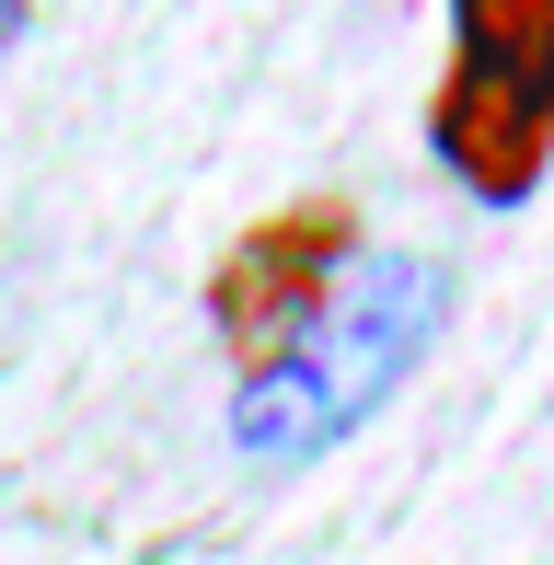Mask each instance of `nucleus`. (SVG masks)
<instances>
[{
	"mask_svg": "<svg viewBox=\"0 0 554 565\" xmlns=\"http://www.w3.org/2000/svg\"><path fill=\"white\" fill-rule=\"evenodd\" d=\"M439 323H450V266L439 254H359L347 289L232 393V439L255 450L266 473L323 461L370 404H393V381L439 347Z\"/></svg>",
	"mask_w": 554,
	"mask_h": 565,
	"instance_id": "1",
	"label": "nucleus"
},
{
	"mask_svg": "<svg viewBox=\"0 0 554 565\" xmlns=\"http://www.w3.org/2000/svg\"><path fill=\"white\" fill-rule=\"evenodd\" d=\"M427 139L473 196H532L554 162V0H450V82Z\"/></svg>",
	"mask_w": 554,
	"mask_h": 565,
	"instance_id": "2",
	"label": "nucleus"
},
{
	"mask_svg": "<svg viewBox=\"0 0 554 565\" xmlns=\"http://www.w3.org/2000/svg\"><path fill=\"white\" fill-rule=\"evenodd\" d=\"M347 266H359V220H347V196H300V209H277L266 231H243V243L220 254L209 323H220V347L243 358V381H255L266 358L347 289Z\"/></svg>",
	"mask_w": 554,
	"mask_h": 565,
	"instance_id": "3",
	"label": "nucleus"
},
{
	"mask_svg": "<svg viewBox=\"0 0 554 565\" xmlns=\"http://www.w3.org/2000/svg\"><path fill=\"white\" fill-rule=\"evenodd\" d=\"M12 23H23V0H0V35H12Z\"/></svg>",
	"mask_w": 554,
	"mask_h": 565,
	"instance_id": "4",
	"label": "nucleus"
}]
</instances>
